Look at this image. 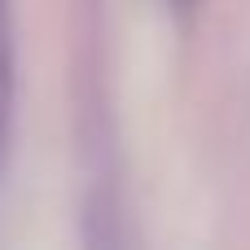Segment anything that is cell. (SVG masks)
Returning <instances> with one entry per match:
<instances>
[{"label":"cell","mask_w":250,"mask_h":250,"mask_svg":"<svg viewBox=\"0 0 250 250\" xmlns=\"http://www.w3.org/2000/svg\"><path fill=\"white\" fill-rule=\"evenodd\" d=\"M13 136V4L0 0V171Z\"/></svg>","instance_id":"6da1fadb"},{"label":"cell","mask_w":250,"mask_h":250,"mask_svg":"<svg viewBox=\"0 0 250 250\" xmlns=\"http://www.w3.org/2000/svg\"><path fill=\"white\" fill-rule=\"evenodd\" d=\"M167 4H171V9H176V13H189V9H193V4H198V0H167Z\"/></svg>","instance_id":"7a4b0ae2"}]
</instances>
